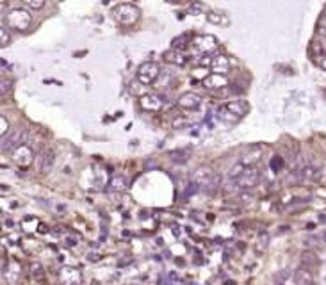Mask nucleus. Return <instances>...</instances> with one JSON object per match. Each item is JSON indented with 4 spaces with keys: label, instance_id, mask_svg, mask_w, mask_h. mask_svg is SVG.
<instances>
[{
    "label": "nucleus",
    "instance_id": "nucleus-14",
    "mask_svg": "<svg viewBox=\"0 0 326 285\" xmlns=\"http://www.w3.org/2000/svg\"><path fill=\"white\" fill-rule=\"evenodd\" d=\"M214 180V171L210 168H198L193 173V184H196L198 187H209Z\"/></svg>",
    "mask_w": 326,
    "mask_h": 285
},
{
    "label": "nucleus",
    "instance_id": "nucleus-22",
    "mask_svg": "<svg viewBox=\"0 0 326 285\" xmlns=\"http://www.w3.org/2000/svg\"><path fill=\"white\" fill-rule=\"evenodd\" d=\"M246 170H248V168H246L243 162H237V164H233L232 168H230V171H228V178H230V180H237L239 176L243 175Z\"/></svg>",
    "mask_w": 326,
    "mask_h": 285
},
{
    "label": "nucleus",
    "instance_id": "nucleus-11",
    "mask_svg": "<svg viewBox=\"0 0 326 285\" xmlns=\"http://www.w3.org/2000/svg\"><path fill=\"white\" fill-rule=\"evenodd\" d=\"M193 48L196 52H202V54H210V52H214L217 48V39L214 36H209V34H205V36H196L193 39Z\"/></svg>",
    "mask_w": 326,
    "mask_h": 285
},
{
    "label": "nucleus",
    "instance_id": "nucleus-20",
    "mask_svg": "<svg viewBox=\"0 0 326 285\" xmlns=\"http://www.w3.org/2000/svg\"><path fill=\"white\" fill-rule=\"evenodd\" d=\"M109 189H111V191H116V192H123L125 189H127V180H125L122 175L112 176L111 182H109Z\"/></svg>",
    "mask_w": 326,
    "mask_h": 285
},
{
    "label": "nucleus",
    "instance_id": "nucleus-30",
    "mask_svg": "<svg viewBox=\"0 0 326 285\" xmlns=\"http://www.w3.org/2000/svg\"><path fill=\"white\" fill-rule=\"evenodd\" d=\"M301 262H303V268H312L314 264H317V258L312 255V253H305L303 258H301Z\"/></svg>",
    "mask_w": 326,
    "mask_h": 285
},
{
    "label": "nucleus",
    "instance_id": "nucleus-1",
    "mask_svg": "<svg viewBox=\"0 0 326 285\" xmlns=\"http://www.w3.org/2000/svg\"><path fill=\"white\" fill-rule=\"evenodd\" d=\"M248 112V105L244 104L243 100H233V102H227L223 104L219 109L216 111V116L217 120H221L223 123H237L244 118V114Z\"/></svg>",
    "mask_w": 326,
    "mask_h": 285
},
{
    "label": "nucleus",
    "instance_id": "nucleus-35",
    "mask_svg": "<svg viewBox=\"0 0 326 285\" xmlns=\"http://www.w3.org/2000/svg\"><path fill=\"white\" fill-rule=\"evenodd\" d=\"M319 236V241H321V244H325L326 246V230H323L321 234H317Z\"/></svg>",
    "mask_w": 326,
    "mask_h": 285
},
{
    "label": "nucleus",
    "instance_id": "nucleus-33",
    "mask_svg": "<svg viewBox=\"0 0 326 285\" xmlns=\"http://www.w3.org/2000/svg\"><path fill=\"white\" fill-rule=\"evenodd\" d=\"M283 166V159L282 157H273V159H271V168H273V171H277V170H280V168H282Z\"/></svg>",
    "mask_w": 326,
    "mask_h": 285
},
{
    "label": "nucleus",
    "instance_id": "nucleus-23",
    "mask_svg": "<svg viewBox=\"0 0 326 285\" xmlns=\"http://www.w3.org/2000/svg\"><path fill=\"white\" fill-rule=\"evenodd\" d=\"M29 269H31V274H32L34 280L41 282V280L45 278V269H43V266H41L39 262H32L31 266H29Z\"/></svg>",
    "mask_w": 326,
    "mask_h": 285
},
{
    "label": "nucleus",
    "instance_id": "nucleus-16",
    "mask_svg": "<svg viewBox=\"0 0 326 285\" xmlns=\"http://www.w3.org/2000/svg\"><path fill=\"white\" fill-rule=\"evenodd\" d=\"M223 86H228V79L225 75H216L210 73L203 79V88L205 89H219Z\"/></svg>",
    "mask_w": 326,
    "mask_h": 285
},
{
    "label": "nucleus",
    "instance_id": "nucleus-28",
    "mask_svg": "<svg viewBox=\"0 0 326 285\" xmlns=\"http://www.w3.org/2000/svg\"><path fill=\"white\" fill-rule=\"evenodd\" d=\"M9 43H11V32H9V29L4 25V27H0V45H2V47H7Z\"/></svg>",
    "mask_w": 326,
    "mask_h": 285
},
{
    "label": "nucleus",
    "instance_id": "nucleus-29",
    "mask_svg": "<svg viewBox=\"0 0 326 285\" xmlns=\"http://www.w3.org/2000/svg\"><path fill=\"white\" fill-rule=\"evenodd\" d=\"M291 276H293V273H291L289 269H283V271H280V273H278L277 276H275V280H277L278 285H283L289 278H291Z\"/></svg>",
    "mask_w": 326,
    "mask_h": 285
},
{
    "label": "nucleus",
    "instance_id": "nucleus-6",
    "mask_svg": "<svg viewBox=\"0 0 326 285\" xmlns=\"http://www.w3.org/2000/svg\"><path fill=\"white\" fill-rule=\"evenodd\" d=\"M260 180V171L255 170V168H248V170L244 171L243 175L239 176L235 182V186L239 187V191H249V189H253Z\"/></svg>",
    "mask_w": 326,
    "mask_h": 285
},
{
    "label": "nucleus",
    "instance_id": "nucleus-18",
    "mask_svg": "<svg viewBox=\"0 0 326 285\" xmlns=\"http://www.w3.org/2000/svg\"><path fill=\"white\" fill-rule=\"evenodd\" d=\"M321 178V170L314 164L301 166V180L303 182H317Z\"/></svg>",
    "mask_w": 326,
    "mask_h": 285
},
{
    "label": "nucleus",
    "instance_id": "nucleus-10",
    "mask_svg": "<svg viewBox=\"0 0 326 285\" xmlns=\"http://www.w3.org/2000/svg\"><path fill=\"white\" fill-rule=\"evenodd\" d=\"M139 105L148 112H159L164 107V100L157 93H146L139 98Z\"/></svg>",
    "mask_w": 326,
    "mask_h": 285
},
{
    "label": "nucleus",
    "instance_id": "nucleus-32",
    "mask_svg": "<svg viewBox=\"0 0 326 285\" xmlns=\"http://www.w3.org/2000/svg\"><path fill=\"white\" fill-rule=\"evenodd\" d=\"M25 6L31 9H41L45 6V0H25Z\"/></svg>",
    "mask_w": 326,
    "mask_h": 285
},
{
    "label": "nucleus",
    "instance_id": "nucleus-7",
    "mask_svg": "<svg viewBox=\"0 0 326 285\" xmlns=\"http://www.w3.org/2000/svg\"><path fill=\"white\" fill-rule=\"evenodd\" d=\"M54 164H56V154L54 150H43L39 152L38 157H36V168L41 175H48L50 171L54 170Z\"/></svg>",
    "mask_w": 326,
    "mask_h": 285
},
{
    "label": "nucleus",
    "instance_id": "nucleus-27",
    "mask_svg": "<svg viewBox=\"0 0 326 285\" xmlns=\"http://www.w3.org/2000/svg\"><path fill=\"white\" fill-rule=\"evenodd\" d=\"M173 45V50H178V52H182L184 48H187V36H177V38L171 41Z\"/></svg>",
    "mask_w": 326,
    "mask_h": 285
},
{
    "label": "nucleus",
    "instance_id": "nucleus-19",
    "mask_svg": "<svg viewBox=\"0 0 326 285\" xmlns=\"http://www.w3.org/2000/svg\"><path fill=\"white\" fill-rule=\"evenodd\" d=\"M296 285H315L314 282V276H312V271H310L309 268H301L296 271Z\"/></svg>",
    "mask_w": 326,
    "mask_h": 285
},
{
    "label": "nucleus",
    "instance_id": "nucleus-21",
    "mask_svg": "<svg viewBox=\"0 0 326 285\" xmlns=\"http://www.w3.org/2000/svg\"><path fill=\"white\" fill-rule=\"evenodd\" d=\"M170 159H171L175 164H184V162L189 160V152H186V150H175V152L170 154Z\"/></svg>",
    "mask_w": 326,
    "mask_h": 285
},
{
    "label": "nucleus",
    "instance_id": "nucleus-25",
    "mask_svg": "<svg viewBox=\"0 0 326 285\" xmlns=\"http://www.w3.org/2000/svg\"><path fill=\"white\" fill-rule=\"evenodd\" d=\"M207 20H209L210 23H221V25H225V23L228 22L227 16L219 11H210L209 15H207Z\"/></svg>",
    "mask_w": 326,
    "mask_h": 285
},
{
    "label": "nucleus",
    "instance_id": "nucleus-3",
    "mask_svg": "<svg viewBox=\"0 0 326 285\" xmlns=\"http://www.w3.org/2000/svg\"><path fill=\"white\" fill-rule=\"evenodd\" d=\"M139 16H141V11L134 4H118L112 9V18L122 25H134L139 20Z\"/></svg>",
    "mask_w": 326,
    "mask_h": 285
},
{
    "label": "nucleus",
    "instance_id": "nucleus-36",
    "mask_svg": "<svg viewBox=\"0 0 326 285\" xmlns=\"http://www.w3.org/2000/svg\"><path fill=\"white\" fill-rule=\"evenodd\" d=\"M319 66H321V68H323V70H326V55L319 57Z\"/></svg>",
    "mask_w": 326,
    "mask_h": 285
},
{
    "label": "nucleus",
    "instance_id": "nucleus-8",
    "mask_svg": "<svg viewBox=\"0 0 326 285\" xmlns=\"http://www.w3.org/2000/svg\"><path fill=\"white\" fill-rule=\"evenodd\" d=\"M57 278H59L61 285H82V274L78 269L72 268V266H64V268L59 269Z\"/></svg>",
    "mask_w": 326,
    "mask_h": 285
},
{
    "label": "nucleus",
    "instance_id": "nucleus-13",
    "mask_svg": "<svg viewBox=\"0 0 326 285\" xmlns=\"http://www.w3.org/2000/svg\"><path fill=\"white\" fill-rule=\"evenodd\" d=\"M200 104H202V96L193 91H187V93H182L178 96V107H182L186 111H194L198 109Z\"/></svg>",
    "mask_w": 326,
    "mask_h": 285
},
{
    "label": "nucleus",
    "instance_id": "nucleus-24",
    "mask_svg": "<svg viewBox=\"0 0 326 285\" xmlns=\"http://www.w3.org/2000/svg\"><path fill=\"white\" fill-rule=\"evenodd\" d=\"M269 234L267 232H260L259 236H257V250L259 252H265L267 246H269Z\"/></svg>",
    "mask_w": 326,
    "mask_h": 285
},
{
    "label": "nucleus",
    "instance_id": "nucleus-17",
    "mask_svg": "<svg viewBox=\"0 0 326 285\" xmlns=\"http://www.w3.org/2000/svg\"><path fill=\"white\" fill-rule=\"evenodd\" d=\"M164 61L175 66H186L189 63V57L178 50H168V52H164Z\"/></svg>",
    "mask_w": 326,
    "mask_h": 285
},
{
    "label": "nucleus",
    "instance_id": "nucleus-5",
    "mask_svg": "<svg viewBox=\"0 0 326 285\" xmlns=\"http://www.w3.org/2000/svg\"><path fill=\"white\" fill-rule=\"evenodd\" d=\"M160 75V66L154 61H146L143 64L139 66L138 71H136V77L141 84L144 86H150V84H154L157 80V77Z\"/></svg>",
    "mask_w": 326,
    "mask_h": 285
},
{
    "label": "nucleus",
    "instance_id": "nucleus-15",
    "mask_svg": "<svg viewBox=\"0 0 326 285\" xmlns=\"http://www.w3.org/2000/svg\"><path fill=\"white\" fill-rule=\"evenodd\" d=\"M210 68H212V73L216 75H225L227 77V73L230 71V61H228L227 55H214L212 57V63H210Z\"/></svg>",
    "mask_w": 326,
    "mask_h": 285
},
{
    "label": "nucleus",
    "instance_id": "nucleus-2",
    "mask_svg": "<svg viewBox=\"0 0 326 285\" xmlns=\"http://www.w3.org/2000/svg\"><path fill=\"white\" fill-rule=\"evenodd\" d=\"M6 23L9 31H18V32H25L29 31L31 23H32V16L25 7H15L6 15Z\"/></svg>",
    "mask_w": 326,
    "mask_h": 285
},
{
    "label": "nucleus",
    "instance_id": "nucleus-34",
    "mask_svg": "<svg viewBox=\"0 0 326 285\" xmlns=\"http://www.w3.org/2000/svg\"><path fill=\"white\" fill-rule=\"evenodd\" d=\"M202 9H203V6H202V4H191V6L187 7V11L191 13V15H196V13H200Z\"/></svg>",
    "mask_w": 326,
    "mask_h": 285
},
{
    "label": "nucleus",
    "instance_id": "nucleus-31",
    "mask_svg": "<svg viewBox=\"0 0 326 285\" xmlns=\"http://www.w3.org/2000/svg\"><path fill=\"white\" fill-rule=\"evenodd\" d=\"M9 120H7L6 116H2L0 118V134H2V137H6L7 134H9Z\"/></svg>",
    "mask_w": 326,
    "mask_h": 285
},
{
    "label": "nucleus",
    "instance_id": "nucleus-26",
    "mask_svg": "<svg viewBox=\"0 0 326 285\" xmlns=\"http://www.w3.org/2000/svg\"><path fill=\"white\" fill-rule=\"evenodd\" d=\"M11 89H13V79L2 77V80H0V95L7 96V95L11 93Z\"/></svg>",
    "mask_w": 326,
    "mask_h": 285
},
{
    "label": "nucleus",
    "instance_id": "nucleus-12",
    "mask_svg": "<svg viewBox=\"0 0 326 285\" xmlns=\"http://www.w3.org/2000/svg\"><path fill=\"white\" fill-rule=\"evenodd\" d=\"M32 159H34V148L29 142L23 144V146H20L16 152H13V160H15L16 166H20V168H27V166L32 162Z\"/></svg>",
    "mask_w": 326,
    "mask_h": 285
},
{
    "label": "nucleus",
    "instance_id": "nucleus-9",
    "mask_svg": "<svg viewBox=\"0 0 326 285\" xmlns=\"http://www.w3.org/2000/svg\"><path fill=\"white\" fill-rule=\"evenodd\" d=\"M22 276V266L20 262L13 260V262H6L4 264V269H2V278L7 285H16L18 280Z\"/></svg>",
    "mask_w": 326,
    "mask_h": 285
},
{
    "label": "nucleus",
    "instance_id": "nucleus-4",
    "mask_svg": "<svg viewBox=\"0 0 326 285\" xmlns=\"http://www.w3.org/2000/svg\"><path fill=\"white\" fill-rule=\"evenodd\" d=\"M29 142V132L27 128H15L2 137V152H16L20 146Z\"/></svg>",
    "mask_w": 326,
    "mask_h": 285
}]
</instances>
